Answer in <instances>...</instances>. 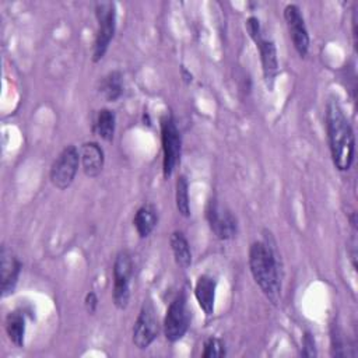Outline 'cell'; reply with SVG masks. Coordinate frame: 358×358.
Listing matches in <instances>:
<instances>
[{
  "label": "cell",
  "mask_w": 358,
  "mask_h": 358,
  "mask_svg": "<svg viewBox=\"0 0 358 358\" xmlns=\"http://www.w3.org/2000/svg\"><path fill=\"white\" fill-rule=\"evenodd\" d=\"M248 260L250 274L260 291L271 303L278 305L281 299V268L274 241L266 235L263 241L252 242Z\"/></svg>",
  "instance_id": "6da1fadb"
},
{
  "label": "cell",
  "mask_w": 358,
  "mask_h": 358,
  "mask_svg": "<svg viewBox=\"0 0 358 358\" xmlns=\"http://www.w3.org/2000/svg\"><path fill=\"white\" fill-rule=\"evenodd\" d=\"M324 122L333 164L338 171H348L354 162L355 137L354 130L337 99H329Z\"/></svg>",
  "instance_id": "7a4b0ae2"
},
{
  "label": "cell",
  "mask_w": 358,
  "mask_h": 358,
  "mask_svg": "<svg viewBox=\"0 0 358 358\" xmlns=\"http://www.w3.org/2000/svg\"><path fill=\"white\" fill-rule=\"evenodd\" d=\"M246 31L249 36L253 39L256 43V48L260 55V62H262V70H263V77L266 81V85L268 90L273 88L275 77L278 74V56H277V48L273 41L267 39L262 34L260 22L259 18L255 15H250L246 20Z\"/></svg>",
  "instance_id": "3957f363"
},
{
  "label": "cell",
  "mask_w": 358,
  "mask_h": 358,
  "mask_svg": "<svg viewBox=\"0 0 358 358\" xmlns=\"http://www.w3.org/2000/svg\"><path fill=\"white\" fill-rule=\"evenodd\" d=\"M96 34L92 48V60L96 63L103 59L116 31V6L112 1L95 4Z\"/></svg>",
  "instance_id": "277c9868"
},
{
  "label": "cell",
  "mask_w": 358,
  "mask_h": 358,
  "mask_svg": "<svg viewBox=\"0 0 358 358\" xmlns=\"http://www.w3.org/2000/svg\"><path fill=\"white\" fill-rule=\"evenodd\" d=\"M161 127V145H162V173L169 178L180 159L182 137L180 131L171 115H164L159 120Z\"/></svg>",
  "instance_id": "5b68a950"
},
{
  "label": "cell",
  "mask_w": 358,
  "mask_h": 358,
  "mask_svg": "<svg viewBox=\"0 0 358 358\" xmlns=\"http://www.w3.org/2000/svg\"><path fill=\"white\" fill-rule=\"evenodd\" d=\"M133 278V257L130 252L120 250L113 262V291L112 299L117 309H126L130 301Z\"/></svg>",
  "instance_id": "8992f818"
},
{
  "label": "cell",
  "mask_w": 358,
  "mask_h": 358,
  "mask_svg": "<svg viewBox=\"0 0 358 358\" xmlns=\"http://www.w3.org/2000/svg\"><path fill=\"white\" fill-rule=\"evenodd\" d=\"M190 324V309L186 292H179L169 303L164 317V334L171 343L179 341L187 331Z\"/></svg>",
  "instance_id": "52a82bcc"
},
{
  "label": "cell",
  "mask_w": 358,
  "mask_h": 358,
  "mask_svg": "<svg viewBox=\"0 0 358 358\" xmlns=\"http://www.w3.org/2000/svg\"><path fill=\"white\" fill-rule=\"evenodd\" d=\"M80 165V150L73 144L66 145L50 166L52 185L60 190L67 189L74 182Z\"/></svg>",
  "instance_id": "ba28073f"
},
{
  "label": "cell",
  "mask_w": 358,
  "mask_h": 358,
  "mask_svg": "<svg viewBox=\"0 0 358 358\" xmlns=\"http://www.w3.org/2000/svg\"><path fill=\"white\" fill-rule=\"evenodd\" d=\"M158 333L159 322L157 309L154 303L150 299H147L143 302L133 326V344L140 350H145L158 337Z\"/></svg>",
  "instance_id": "9c48e42d"
},
{
  "label": "cell",
  "mask_w": 358,
  "mask_h": 358,
  "mask_svg": "<svg viewBox=\"0 0 358 358\" xmlns=\"http://www.w3.org/2000/svg\"><path fill=\"white\" fill-rule=\"evenodd\" d=\"M206 220L211 232L221 241L232 239L238 232V222L229 208L213 197L206 207Z\"/></svg>",
  "instance_id": "30bf717a"
},
{
  "label": "cell",
  "mask_w": 358,
  "mask_h": 358,
  "mask_svg": "<svg viewBox=\"0 0 358 358\" xmlns=\"http://www.w3.org/2000/svg\"><path fill=\"white\" fill-rule=\"evenodd\" d=\"M284 20L295 50L301 57H305L309 50L310 38L301 8L296 4H287L284 8Z\"/></svg>",
  "instance_id": "8fae6325"
},
{
  "label": "cell",
  "mask_w": 358,
  "mask_h": 358,
  "mask_svg": "<svg viewBox=\"0 0 358 358\" xmlns=\"http://www.w3.org/2000/svg\"><path fill=\"white\" fill-rule=\"evenodd\" d=\"M21 262L15 256V253L6 245L1 246L0 250V287L1 296H7L14 292L20 273H21Z\"/></svg>",
  "instance_id": "7c38bea8"
},
{
  "label": "cell",
  "mask_w": 358,
  "mask_h": 358,
  "mask_svg": "<svg viewBox=\"0 0 358 358\" xmlns=\"http://www.w3.org/2000/svg\"><path fill=\"white\" fill-rule=\"evenodd\" d=\"M80 164L84 173L90 178H96L105 165V152L95 141L83 143L80 147Z\"/></svg>",
  "instance_id": "4fadbf2b"
},
{
  "label": "cell",
  "mask_w": 358,
  "mask_h": 358,
  "mask_svg": "<svg viewBox=\"0 0 358 358\" xmlns=\"http://www.w3.org/2000/svg\"><path fill=\"white\" fill-rule=\"evenodd\" d=\"M215 291L217 280L214 277L208 274H201L197 277L194 284V298L206 316H211L214 313Z\"/></svg>",
  "instance_id": "5bb4252c"
},
{
  "label": "cell",
  "mask_w": 358,
  "mask_h": 358,
  "mask_svg": "<svg viewBox=\"0 0 358 358\" xmlns=\"http://www.w3.org/2000/svg\"><path fill=\"white\" fill-rule=\"evenodd\" d=\"M158 224V210L157 207L150 203V201H145L143 203L134 217H133V225L136 228V232L140 238H147L151 235V232L154 231V228L157 227Z\"/></svg>",
  "instance_id": "9a60e30c"
},
{
  "label": "cell",
  "mask_w": 358,
  "mask_h": 358,
  "mask_svg": "<svg viewBox=\"0 0 358 358\" xmlns=\"http://www.w3.org/2000/svg\"><path fill=\"white\" fill-rule=\"evenodd\" d=\"M169 243H171L175 263L180 268L190 267L193 256H192V249H190L189 241L186 239L185 234L182 231H173L169 238Z\"/></svg>",
  "instance_id": "2e32d148"
},
{
  "label": "cell",
  "mask_w": 358,
  "mask_h": 358,
  "mask_svg": "<svg viewBox=\"0 0 358 358\" xmlns=\"http://www.w3.org/2000/svg\"><path fill=\"white\" fill-rule=\"evenodd\" d=\"M123 91H124L123 74L117 70L108 73L99 81V94L108 102H116L123 95Z\"/></svg>",
  "instance_id": "e0dca14e"
},
{
  "label": "cell",
  "mask_w": 358,
  "mask_h": 358,
  "mask_svg": "<svg viewBox=\"0 0 358 358\" xmlns=\"http://www.w3.org/2000/svg\"><path fill=\"white\" fill-rule=\"evenodd\" d=\"M4 329L6 333L10 338V341L15 347H24V340H25V316L20 310H13L6 316L4 320Z\"/></svg>",
  "instance_id": "ac0fdd59"
},
{
  "label": "cell",
  "mask_w": 358,
  "mask_h": 358,
  "mask_svg": "<svg viewBox=\"0 0 358 358\" xmlns=\"http://www.w3.org/2000/svg\"><path fill=\"white\" fill-rule=\"evenodd\" d=\"M115 129H116V116L115 112L102 108L98 110L95 122H94V130L95 133L105 141H112L115 136Z\"/></svg>",
  "instance_id": "d6986e66"
},
{
  "label": "cell",
  "mask_w": 358,
  "mask_h": 358,
  "mask_svg": "<svg viewBox=\"0 0 358 358\" xmlns=\"http://www.w3.org/2000/svg\"><path fill=\"white\" fill-rule=\"evenodd\" d=\"M189 182L185 175H179L176 179L175 186V203L176 210L180 215L189 217L190 215V201H189Z\"/></svg>",
  "instance_id": "ffe728a7"
},
{
  "label": "cell",
  "mask_w": 358,
  "mask_h": 358,
  "mask_svg": "<svg viewBox=\"0 0 358 358\" xmlns=\"http://www.w3.org/2000/svg\"><path fill=\"white\" fill-rule=\"evenodd\" d=\"M227 354L225 351V344L221 338L218 337H208L204 344H203V358H221Z\"/></svg>",
  "instance_id": "44dd1931"
},
{
  "label": "cell",
  "mask_w": 358,
  "mask_h": 358,
  "mask_svg": "<svg viewBox=\"0 0 358 358\" xmlns=\"http://www.w3.org/2000/svg\"><path fill=\"white\" fill-rule=\"evenodd\" d=\"M330 340H331V355L333 357H345V355H348L345 341H344V336H343V331L340 329L333 327Z\"/></svg>",
  "instance_id": "7402d4cb"
},
{
  "label": "cell",
  "mask_w": 358,
  "mask_h": 358,
  "mask_svg": "<svg viewBox=\"0 0 358 358\" xmlns=\"http://www.w3.org/2000/svg\"><path fill=\"white\" fill-rule=\"evenodd\" d=\"M301 354L303 357H316L317 355L315 337L310 331H305V334L302 337V351H301Z\"/></svg>",
  "instance_id": "603a6c76"
},
{
  "label": "cell",
  "mask_w": 358,
  "mask_h": 358,
  "mask_svg": "<svg viewBox=\"0 0 358 358\" xmlns=\"http://www.w3.org/2000/svg\"><path fill=\"white\" fill-rule=\"evenodd\" d=\"M84 306H85L88 313H95V310L98 308V296H96V294L94 291H90V292L85 294Z\"/></svg>",
  "instance_id": "cb8c5ba5"
}]
</instances>
